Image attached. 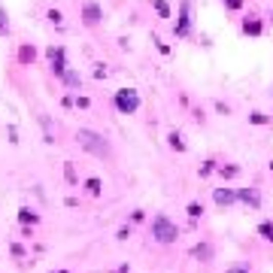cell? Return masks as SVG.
<instances>
[{"mask_svg": "<svg viewBox=\"0 0 273 273\" xmlns=\"http://www.w3.org/2000/svg\"><path fill=\"white\" fill-rule=\"evenodd\" d=\"M201 212H204V206L201 204H188V216H191V219H198Z\"/></svg>", "mask_w": 273, "mask_h": 273, "instance_id": "15", "label": "cell"}, {"mask_svg": "<svg viewBox=\"0 0 273 273\" xmlns=\"http://www.w3.org/2000/svg\"><path fill=\"white\" fill-rule=\"evenodd\" d=\"M258 234H264L267 240H273V222H261V225H258Z\"/></svg>", "mask_w": 273, "mask_h": 273, "instance_id": "12", "label": "cell"}, {"mask_svg": "<svg viewBox=\"0 0 273 273\" xmlns=\"http://www.w3.org/2000/svg\"><path fill=\"white\" fill-rule=\"evenodd\" d=\"M191 255H194V258H209V255H212V249H209V246H194V249H191Z\"/></svg>", "mask_w": 273, "mask_h": 273, "instance_id": "10", "label": "cell"}, {"mask_svg": "<svg viewBox=\"0 0 273 273\" xmlns=\"http://www.w3.org/2000/svg\"><path fill=\"white\" fill-rule=\"evenodd\" d=\"M212 201L219 206H231V204H237V191H231V188H216Z\"/></svg>", "mask_w": 273, "mask_h": 273, "instance_id": "6", "label": "cell"}, {"mask_svg": "<svg viewBox=\"0 0 273 273\" xmlns=\"http://www.w3.org/2000/svg\"><path fill=\"white\" fill-rule=\"evenodd\" d=\"M219 173H222V176H237V167H222V170H219Z\"/></svg>", "mask_w": 273, "mask_h": 273, "instance_id": "19", "label": "cell"}, {"mask_svg": "<svg viewBox=\"0 0 273 273\" xmlns=\"http://www.w3.org/2000/svg\"><path fill=\"white\" fill-rule=\"evenodd\" d=\"M76 140H79V146H82L85 152H91V155H98V158H109V146H106V140H103L101 134L82 128V131L76 134Z\"/></svg>", "mask_w": 273, "mask_h": 273, "instance_id": "1", "label": "cell"}, {"mask_svg": "<svg viewBox=\"0 0 273 273\" xmlns=\"http://www.w3.org/2000/svg\"><path fill=\"white\" fill-rule=\"evenodd\" d=\"M28 58L34 61V49H22V61H28Z\"/></svg>", "mask_w": 273, "mask_h": 273, "instance_id": "20", "label": "cell"}, {"mask_svg": "<svg viewBox=\"0 0 273 273\" xmlns=\"http://www.w3.org/2000/svg\"><path fill=\"white\" fill-rule=\"evenodd\" d=\"M88 191L98 194V191H101V182H98V179H88Z\"/></svg>", "mask_w": 273, "mask_h": 273, "instance_id": "18", "label": "cell"}, {"mask_svg": "<svg viewBox=\"0 0 273 273\" xmlns=\"http://www.w3.org/2000/svg\"><path fill=\"white\" fill-rule=\"evenodd\" d=\"M18 219H22V222H36V216L31 212V209H22V212H18Z\"/></svg>", "mask_w": 273, "mask_h": 273, "instance_id": "16", "label": "cell"}, {"mask_svg": "<svg viewBox=\"0 0 273 273\" xmlns=\"http://www.w3.org/2000/svg\"><path fill=\"white\" fill-rule=\"evenodd\" d=\"M152 237L158 240V243H173V240L179 237V228L173 225L167 216H155L152 219Z\"/></svg>", "mask_w": 273, "mask_h": 273, "instance_id": "2", "label": "cell"}, {"mask_svg": "<svg viewBox=\"0 0 273 273\" xmlns=\"http://www.w3.org/2000/svg\"><path fill=\"white\" fill-rule=\"evenodd\" d=\"M49 61H52V70H55L58 76H64V73H67V64H64V49H49Z\"/></svg>", "mask_w": 273, "mask_h": 273, "instance_id": "5", "label": "cell"}, {"mask_svg": "<svg viewBox=\"0 0 273 273\" xmlns=\"http://www.w3.org/2000/svg\"><path fill=\"white\" fill-rule=\"evenodd\" d=\"M228 273H249V270H243V267H231Z\"/></svg>", "mask_w": 273, "mask_h": 273, "instance_id": "23", "label": "cell"}, {"mask_svg": "<svg viewBox=\"0 0 273 273\" xmlns=\"http://www.w3.org/2000/svg\"><path fill=\"white\" fill-rule=\"evenodd\" d=\"M155 9H158V15H161V18H167V15H170V6H167L164 0H155Z\"/></svg>", "mask_w": 273, "mask_h": 273, "instance_id": "13", "label": "cell"}, {"mask_svg": "<svg viewBox=\"0 0 273 273\" xmlns=\"http://www.w3.org/2000/svg\"><path fill=\"white\" fill-rule=\"evenodd\" d=\"M237 201H243V204H249V206H261V194L255 191V188H243V191H237Z\"/></svg>", "mask_w": 273, "mask_h": 273, "instance_id": "7", "label": "cell"}, {"mask_svg": "<svg viewBox=\"0 0 273 273\" xmlns=\"http://www.w3.org/2000/svg\"><path fill=\"white\" fill-rule=\"evenodd\" d=\"M243 31H246V34H252V36H258V34H261V22L246 18V22H243Z\"/></svg>", "mask_w": 273, "mask_h": 273, "instance_id": "9", "label": "cell"}, {"mask_svg": "<svg viewBox=\"0 0 273 273\" xmlns=\"http://www.w3.org/2000/svg\"><path fill=\"white\" fill-rule=\"evenodd\" d=\"M212 170H216V167H212V161H206L204 167H201V176H206V173H212Z\"/></svg>", "mask_w": 273, "mask_h": 273, "instance_id": "21", "label": "cell"}, {"mask_svg": "<svg viewBox=\"0 0 273 273\" xmlns=\"http://www.w3.org/2000/svg\"><path fill=\"white\" fill-rule=\"evenodd\" d=\"M85 22L88 25H98L101 22V6L98 3H85Z\"/></svg>", "mask_w": 273, "mask_h": 273, "instance_id": "8", "label": "cell"}, {"mask_svg": "<svg viewBox=\"0 0 273 273\" xmlns=\"http://www.w3.org/2000/svg\"><path fill=\"white\" fill-rule=\"evenodd\" d=\"M249 122H252V125H267V115H264V112H252Z\"/></svg>", "mask_w": 273, "mask_h": 273, "instance_id": "14", "label": "cell"}, {"mask_svg": "<svg viewBox=\"0 0 273 273\" xmlns=\"http://www.w3.org/2000/svg\"><path fill=\"white\" fill-rule=\"evenodd\" d=\"M225 3H228V9H240L243 6V0H225Z\"/></svg>", "mask_w": 273, "mask_h": 273, "instance_id": "22", "label": "cell"}, {"mask_svg": "<svg viewBox=\"0 0 273 273\" xmlns=\"http://www.w3.org/2000/svg\"><path fill=\"white\" fill-rule=\"evenodd\" d=\"M115 109L125 112V115L136 112V109H140V94H136L134 88H122V91H115Z\"/></svg>", "mask_w": 273, "mask_h": 273, "instance_id": "3", "label": "cell"}, {"mask_svg": "<svg viewBox=\"0 0 273 273\" xmlns=\"http://www.w3.org/2000/svg\"><path fill=\"white\" fill-rule=\"evenodd\" d=\"M170 146L179 149V152H185V140H182V134H170Z\"/></svg>", "mask_w": 273, "mask_h": 273, "instance_id": "11", "label": "cell"}, {"mask_svg": "<svg viewBox=\"0 0 273 273\" xmlns=\"http://www.w3.org/2000/svg\"><path fill=\"white\" fill-rule=\"evenodd\" d=\"M64 82H67V85H79V76H76V73H64Z\"/></svg>", "mask_w": 273, "mask_h": 273, "instance_id": "17", "label": "cell"}, {"mask_svg": "<svg viewBox=\"0 0 273 273\" xmlns=\"http://www.w3.org/2000/svg\"><path fill=\"white\" fill-rule=\"evenodd\" d=\"M191 34V3L182 0L179 6V22H176V36H188Z\"/></svg>", "mask_w": 273, "mask_h": 273, "instance_id": "4", "label": "cell"}]
</instances>
